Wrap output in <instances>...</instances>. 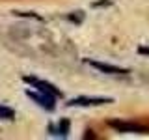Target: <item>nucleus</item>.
Returning <instances> with one entry per match:
<instances>
[{
	"label": "nucleus",
	"instance_id": "nucleus-1",
	"mask_svg": "<svg viewBox=\"0 0 149 140\" xmlns=\"http://www.w3.org/2000/svg\"><path fill=\"white\" fill-rule=\"evenodd\" d=\"M112 129L118 133H132V134H149V125L138 123V121H123V120H112L108 121Z\"/></svg>",
	"mask_w": 149,
	"mask_h": 140
},
{
	"label": "nucleus",
	"instance_id": "nucleus-2",
	"mask_svg": "<svg viewBox=\"0 0 149 140\" xmlns=\"http://www.w3.org/2000/svg\"><path fill=\"white\" fill-rule=\"evenodd\" d=\"M26 95L30 97L34 103H37L41 108H45V110H50V112H52V110L56 108V97L49 95V93H45V92H39V90H26Z\"/></svg>",
	"mask_w": 149,
	"mask_h": 140
},
{
	"label": "nucleus",
	"instance_id": "nucleus-3",
	"mask_svg": "<svg viewBox=\"0 0 149 140\" xmlns=\"http://www.w3.org/2000/svg\"><path fill=\"white\" fill-rule=\"evenodd\" d=\"M24 82H28L34 90H39V92H45V93H49V95H52V97H62V92L58 90V88L54 86V84H50V82H47L43 80V78H37V77H24Z\"/></svg>",
	"mask_w": 149,
	"mask_h": 140
},
{
	"label": "nucleus",
	"instance_id": "nucleus-4",
	"mask_svg": "<svg viewBox=\"0 0 149 140\" xmlns=\"http://www.w3.org/2000/svg\"><path fill=\"white\" fill-rule=\"evenodd\" d=\"M114 99L110 97H74L67 103L69 106H101L106 103H112Z\"/></svg>",
	"mask_w": 149,
	"mask_h": 140
},
{
	"label": "nucleus",
	"instance_id": "nucleus-5",
	"mask_svg": "<svg viewBox=\"0 0 149 140\" xmlns=\"http://www.w3.org/2000/svg\"><path fill=\"white\" fill-rule=\"evenodd\" d=\"M88 65L99 69L101 73H106V75H127L129 69L125 67H118V65H112V64H102V62H95V60H86Z\"/></svg>",
	"mask_w": 149,
	"mask_h": 140
},
{
	"label": "nucleus",
	"instance_id": "nucleus-6",
	"mask_svg": "<svg viewBox=\"0 0 149 140\" xmlns=\"http://www.w3.org/2000/svg\"><path fill=\"white\" fill-rule=\"evenodd\" d=\"M49 133L56 134V136H67V134H69V121L62 120V121H58L56 125L54 123L49 125Z\"/></svg>",
	"mask_w": 149,
	"mask_h": 140
},
{
	"label": "nucleus",
	"instance_id": "nucleus-7",
	"mask_svg": "<svg viewBox=\"0 0 149 140\" xmlns=\"http://www.w3.org/2000/svg\"><path fill=\"white\" fill-rule=\"evenodd\" d=\"M13 118H15V110L11 106L0 105V120H13Z\"/></svg>",
	"mask_w": 149,
	"mask_h": 140
}]
</instances>
